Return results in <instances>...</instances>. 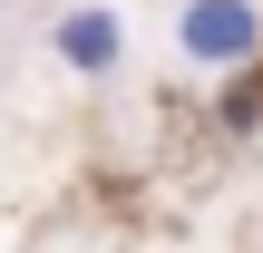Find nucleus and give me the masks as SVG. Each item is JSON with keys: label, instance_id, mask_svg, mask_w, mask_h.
I'll list each match as a JSON object with an SVG mask.
<instances>
[{"label": "nucleus", "instance_id": "f257e3e1", "mask_svg": "<svg viewBox=\"0 0 263 253\" xmlns=\"http://www.w3.org/2000/svg\"><path fill=\"white\" fill-rule=\"evenodd\" d=\"M176 49L195 68H244L263 49V10L254 0H176Z\"/></svg>", "mask_w": 263, "mask_h": 253}, {"label": "nucleus", "instance_id": "f03ea898", "mask_svg": "<svg viewBox=\"0 0 263 253\" xmlns=\"http://www.w3.org/2000/svg\"><path fill=\"white\" fill-rule=\"evenodd\" d=\"M49 49H59V68H78V78H117V59H127V20L98 10V0H78V10H59Z\"/></svg>", "mask_w": 263, "mask_h": 253}]
</instances>
